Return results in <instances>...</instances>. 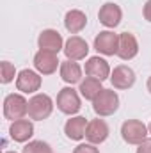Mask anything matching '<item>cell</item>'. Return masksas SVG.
Masks as SVG:
<instances>
[{
	"label": "cell",
	"mask_w": 151,
	"mask_h": 153,
	"mask_svg": "<svg viewBox=\"0 0 151 153\" xmlns=\"http://www.w3.org/2000/svg\"><path fill=\"white\" fill-rule=\"evenodd\" d=\"M29 114V102L25 100V96L21 94H7L4 100V116L9 121H18L23 119Z\"/></svg>",
	"instance_id": "obj_1"
},
{
	"label": "cell",
	"mask_w": 151,
	"mask_h": 153,
	"mask_svg": "<svg viewBox=\"0 0 151 153\" xmlns=\"http://www.w3.org/2000/svg\"><path fill=\"white\" fill-rule=\"evenodd\" d=\"M93 109L94 112L101 117L105 116H112L119 109V96L112 89H103L94 100H93Z\"/></svg>",
	"instance_id": "obj_2"
},
{
	"label": "cell",
	"mask_w": 151,
	"mask_h": 153,
	"mask_svg": "<svg viewBox=\"0 0 151 153\" xmlns=\"http://www.w3.org/2000/svg\"><path fill=\"white\" fill-rule=\"evenodd\" d=\"M52 111H53V102L48 94L39 93V94H34L29 100V117L34 119V121L46 119L52 114Z\"/></svg>",
	"instance_id": "obj_3"
},
{
	"label": "cell",
	"mask_w": 151,
	"mask_h": 153,
	"mask_svg": "<svg viewBox=\"0 0 151 153\" xmlns=\"http://www.w3.org/2000/svg\"><path fill=\"white\" fill-rule=\"evenodd\" d=\"M148 126L139 119H128L121 125V135L128 144H141L148 137Z\"/></svg>",
	"instance_id": "obj_4"
},
{
	"label": "cell",
	"mask_w": 151,
	"mask_h": 153,
	"mask_svg": "<svg viewBox=\"0 0 151 153\" xmlns=\"http://www.w3.org/2000/svg\"><path fill=\"white\" fill-rule=\"evenodd\" d=\"M80 107H82L80 94L73 87H64V89L59 91V94H57V109L62 114L73 116L80 111Z\"/></svg>",
	"instance_id": "obj_5"
},
{
	"label": "cell",
	"mask_w": 151,
	"mask_h": 153,
	"mask_svg": "<svg viewBox=\"0 0 151 153\" xmlns=\"http://www.w3.org/2000/svg\"><path fill=\"white\" fill-rule=\"evenodd\" d=\"M57 66H59V59H57V53L55 52H50V50H41L34 55V68L38 70V73L41 75H52L57 71Z\"/></svg>",
	"instance_id": "obj_6"
},
{
	"label": "cell",
	"mask_w": 151,
	"mask_h": 153,
	"mask_svg": "<svg viewBox=\"0 0 151 153\" xmlns=\"http://www.w3.org/2000/svg\"><path fill=\"white\" fill-rule=\"evenodd\" d=\"M94 48L103 55H117L119 34H114L112 30H101L94 38Z\"/></svg>",
	"instance_id": "obj_7"
},
{
	"label": "cell",
	"mask_w": 151,
	"mask_h": 153,
	"mask_svg": "<svg viewBox=\"0 0 151 153\" xmlns=\"http://www.w3.org/2000/svg\"><path fill=\"white\" fill-rule=\"evenodd\" d=\"M64 53H66L68 61H82L89 53V45L80 36H71L64 43Z\"/></svg>",
	"instance_id": "obj_8"
},
{
	"label": "cell",
	"mask_w": 151,
	"mask_h": 153,
	"mask_svg": "<svg viewBox=\"0 0 151 153\" xmlns=\"http://www.w3.org/2000/svg\"><path fill=\"white\" fill-rule=\"evenodd\" d=\"M98 18H100V23L105 25L107 29H114L121 23V18H123V11L117 4L112 2H107L100 7V13H98Z\"/></svg>",
	"instance_id": "obj_9"
},
{
	"label": "cell",
	"mask_w": 151,
	"mask_h": 153,
	"mask_svg": "<svg viewBox=\"0 0 151 153\" xmlns=\"http://www.w3.org/2000/svg\"><path fill=\"white\" fill-rule=\"evenodd\" d=\"M110 82L115 89H130L135 84V71L130 66L119 64L110 73Z\"/></svg>",
	"instance_id": "obj_10"
},
{
	"label": "cell",
	"mask_w": 151,
	"mask_h": 153,
	"mask_svg": "<svg viewBox=\"0 0 151 153\" xmlns=\"http://www.w3.org/2000/svg\"><path fill=\"white\" fill-rule=\"evenodd\" d=\"M109 137V125L103 119H91L85 128V139L91 144H101Z\"/></svg>",
	"instance_id": "obj_11"
},
{
	"label": "cell",
	"mask_w": 151,
	"mask_h": 153,
	"mask_svg": "<svg viewBox=\"0 0 151 153\" xmlns=\"http://www.w3.org/2000/svg\"><path fill=\"white\" fill-rule=\"evenodd\" d=\"M16 87L21 93H36L41 87V76L34 70H21L16 76Z\"/></svg>",
	"instance_id": "obj_12"
},
{
	"label": "cell",
	"mask_w": 151,
	"mask_h": 153,
	"mask_svg": "<svg viewBox=\"0 0 151 153\" xmlns=\"http://www.w3.org/2000/svg\"><path fill=\"white\" fill-rule=\"evenodd\" d=\"M139 53V43L137 38L132 32H123L119 34V48H117V57L123 61H130Z\"/></svg>",
	"instance_id": "obj_13"
},
{
	"label": "cell",
	"mask_w": 151,
	"mask_h": 153,
	"mask_svg": "<svg viewBox=\"0 0 151 153\" xmlns=\"http://www.w3.org/2000/svg\"><path fill=\"white\" fill-rule=\"evenodd\" d=\"M9 135L16 143H27L34 135V125L30 119H18L13 121L9 126Z\"/></svg>",
	"instance_id": "obj_14"
},
{
	"label": "cell",
	"mask_w": 151,
	"mask_h": 153,
	"mask_svg": "<svg viewBox=\"0 0 151 153\" xmlns=\"http://www.w3.org/2000/svg\"><path fill=\"white\" fill-rule=\"evenodd\" d=\"M85 75L103 82L110 76V66L101 57H89L87 62H85Z\"/></svg>",
	"instance_id": "obj_15"
},
{
	"label": "cell",
	"mask_w": 151,
	"mask_h": 153,
	"mask_svg": "<svg viewBox=\"0 0 151 153\" xmlns=\"http://www.w3.org/2000/svg\"><path fill=\"white\" fill-rule=\"evenodd\" d=\"M38 45H39L41 50H50V52H55V53H59L61 48H64L62 36L57 30H53V29L43 30L38 38Z\"/></svg>",
	"instance_id": "obj_16"
},
{
	"label": "cell",
	"mask_w": 151,
	"mask_h": 153,
	"mask_svg": "<svg viewBox=\"0 0 151 153\" xmlns=\"http://www.w3.org/2000/svg\"><path fill=\"white\" fill-rule=\"evenodd\" d=\"M85 128H87V121L84 116H75L70 117L64 125V134L68 139L71 141H82L85 137Z\"/></svg>",
	"instance_id": "obj_17"
},
{
	"label": "cell",
	"mask_w": 151,
	"mask_h": 153,
	"mask_svg": "<svg viewBox=\"0 0 151 153\" xmlns=\"http://www.w3.org/2000/svg\"><path fill=\"white\" fill-rule=\"evenodd\" d=\"M85 25H87V16L80 9H71V11L66 13V16H64V27H66L68 32L78 34L80 30L85 29Z\"/></svg>",
	"instance_id": "obj_18"
},
{
	"label": "cell",
	"mask_w": 151,
	"mask_h": 153,
	"mask_svg": "<svg viewBox=\"0 0 151 153\" xmlns=\"http://www.w3.org/2000/svg\"><path fill=\"white\" fill-rule=\"evenodd\" d=\"M61 78L70 85L82 82V68H80V64L76 61H64L61 64Z\"/></svg>",
	"instance_id": "obj_19"
},
{
	"label": "cell",
	"mask_w": 151,
	"mask_h": 153,
	"mask_svg": "<svg viewBox=\"0 0 151 153\" xmlns=\"http://www.w3.org/2000/svg\"><path fill=\"white\" fill-rule=\"evenodd\" d=\"M80 94H82V98H85V100H94L101 91H103V87H101V80H98V78H93V76H87L85 80H82L80 82Z\"/></svg>",
	"instance_id": "obj_20"
},
{
	"label": "cell",
	"mask_w": 151,
	"mask_h": 153,
	"mask_svg": "<svg viewBox=\"0 0 151 153\" xmlns=\"http://www.w3.org/2000/svg\"><path fill=\"white\" fill-rule=\"evenodd\" d=\"M14 76H16V68H14V64H11L9 61H2V64H0V80H2V84L13 82Z\"/></svg>",
	"instance_id": "obj_21"
},
{
	"label": "cell",
	"mask_w": 151,
	"mask_h": 153,
	"mask_svg": "<svg viewBox=\"0 0 151 153\" xmlns=\"http://www.w3.org/2000/svg\"><path fill=\"white\" fill-rule=\"evenodd\" d=\"M23 153H53L52 146L44 141H30L29 144H25Z\"/></svg>",
	"instance_id": "obj_22"
},
{
	"label": "cell",
	"mask_w": 151,
	"mask_h": 153,
	"mask_svg": "<svg viewBox=\"0 0 151 153\" xmlns=\"http://www.w3.org/2000/svg\"><path fill=\"white\" fill-rule=\"evenodd\" d=\"M73 153H100V150L96 148V144H91V143H85V144H78Z\"/></svg>",
	"instance_id": "obj_23"
},
{
	"label": "cell",
	"mask_w": 151,
	"mask_h": 153,
	"mask_svg": "<svg viewBox=\"0 0 151 153\" xmlns=\"http://www.w3.org/2000/svg\"><path fill=\"white\" fill-rule=\"evenodd\" d=\"M137 153H151V139H144V141L139 144Z\"/></svg>",
	"instance_id": "obj_24"
},
{
	"label": "cell",
	"mask_w": 151,
	"mask_h": 153,
	"mask_svg": "<svg viewBox=\"0 0 151 153\" xmlns=\"http://www.w3.org/2000/svg\"><path fill=\"white\" fill-rule=\"evenodd\" d=\"M142 14H144V18L151 22V0H148L146 4H144V9H142Z\"/></svg>",
	"instance_id": "obj_25"
},
{
	"label": "cell",
	"mask_w": 151,
	"mask_h": 153,
	"mask_svg": "<svg viewBox=\"0 0 151 153\" xmlns=\"http://www.w3.org/2000/svg\"><path fill=\"white\" fill-rule=\"evenodd\" d=\"M148 91H150V93H151V76H150V78H148Z\"/></svg>",
	"instance_id": "obj_26"
},
{
	"label": "cell",
	"mask_w": 151,
	"mask_h": 153,
	"mask_svg": "<svg viewBox=\"0 0 151 153\" xmlns=\"http://www.w3.org/2000/svg\"><path fill=\"white\" fill-rule=\"evenodd\" d=\"M148 132L151 134V121H150V125H148Z\"/></svg>",
	"instance_id": "obj_27"
},
{
	"label": "cell",
	"mask_w": 151,
	"mask_h": 153,
	"mask_svg": "<svg viewBox=\"0 0 151 153\" xmlns=\"http://www.w3.org/2000/svg\"><path fill=\"white\" fill-rule=\"evenodd\" d=\"M4 153H16V152H4Z\"/></svg>",
	"instance_id": "obj_28"
}]
</instances>
